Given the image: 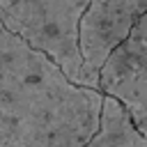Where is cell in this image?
Returning <instances> with one entry per match:
<instances>
[{
  "label": "cell",
  "mask_w": 147,
  "mask_h": 147,
  "mask_svg": "<svg viewBox=\"0 0 147 147\" xmlns=\"http://www.w3.org/2000/svg\"><path fill=\"white\" fill-rule=\"evenodd\" d=\"M101 99L0 21V147H83Z\"/></svg>",
  "instance_id": "cell-1"
},
{
  "label": "cell",
  "mask_w": 147,
  "mask_h": 147,
  "mask_svg": "<svg viewBox=\"0 0 147 147\" xmlns=\"http://www.w3.org/2000/svg\"><path fill=\"white\" fill-rule=\"evenodd\" d=\"M90 0H0V21L51 57L69 80L92 87L78 51V23Z\"/></svg>",
  "instance_id": "cell-2"
},
{
  "label": "cell",
  "mask_w": 147,
  "mask_h": 147,
  "mask_svg": "<svg viewBox=\"0 0 147 147\" xmlns=\"http://www.w3.org/2000/svg\"><path fill=\"white\" fill-rule=\"evenodd\" d=\"M99 90L119 99L147 136V7L129 37L101 64Z\"/></svg>",
  "instance_id": "cell-3"
},
{
  "label": "cell",
  "mask_w": 147,
  "mask_h": 147,
  "mask_svg": "<svg viewBox=\"0 0 147 147\" xmlns=\"http://www.w3.org/2000/svg\"><path fill=\"white\" fill-rule=\"evenodd\" d=\"M145 7L147 0H90L78 23V51L94 90H99L101 64L129 37Z\"/></svg>",
  "instance_id": "cell-4"
},
{
  "label": "cell",
  "mask_w": 147,
  "mask_h": 147,
  "mask_svg": "<svg viewBox=\"0 0 147 147\" xmlns=\"http://www.w3.org/2000/svg\"><path fill=\"white\" fill-rule=\"evenodd\" d=\"M83 147H147V136L136 126L119 99L103 94L96 131Z\"/></svg>",
  "instance_id": "cell-5"
}]
</instances>
